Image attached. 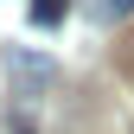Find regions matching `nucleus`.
Listing matches in <instances>:
<instances>
[{"instance_id":"nucleus-1","label":"nucleus","mask_w":134,"mask_h":134,"mask_svg":"<svg viewBox=\"0 0 134 134\" xmlns=\"http://www.w3.org/2000/svg\"><path fill=\"white\" fill-rule=\"evenodd\" d=\"M51 77H58V64L45 58V51H32V45H13V51H7V83H13V102H19V109L38 102V90Z\"/></svg>"},{"instance_id":"nucleus-2","label":"nucleus","mask_w":134,"mask_h":134,"mask_svg":"<svg viewBox=\"0 0 134 134\" xmlns=\"http://www.w3.org/2000/svg\"><path fill=\"white\" fill-rule=\"evenodd\" d=\"M128 13H134V0H90V19L96 26H121Z\"/></svg>"},{"instance_id":"nucleus-3","label":"nucleus","mask_w":134,"mask_h":134,"mask_svg":"<svg viewBox=\"0 0 134 134\" xmlns=\"http://www.w3.org/2000/svg\"><path fill=\"white\" fill-rule=\"evenodd\" d=\"M70 0H32V26H58Z\"/></svg>"},{"instance_id":"nucleus-4","label":"nucleus","mask_w":134,"mask_h":134,"mask_svg":"<svg viewBox=\"0 0 134 134\" xmlns=\"http://www.w3.org/2000/svg\"><path fill=\"white\" fill-rule=\"evenodd\" d=\"M7 134H32V121H26V109H13V115H7Z\"/></svg>"}]
</instances>
